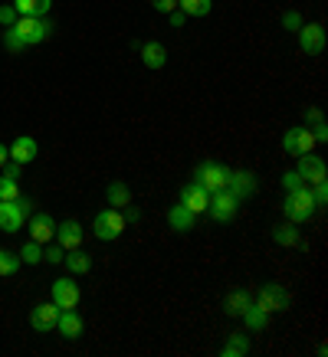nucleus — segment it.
<instances>
[{"label":"nucleus","instance_id":"13","mask_svg":"<svg viewBox=\"0 0 328 357\" xmlns=\"http://www.w3.org/2000/svg\"><path fill=\"white\" fill-rule=\"evenodd\" d=\"M53 305H59V308H76L79 305V285L73 279H56L53 282Z\"/></svg>","mask_w":328,"mask_h":357},{"label":"nucleus","instance_id":"42","mask_svg":"<svg viewBox=\"0 0 328 357\" xmlns=\"http://www.w3.org/2000/svg\"><path fill=\"white\" fill-rule=\"evenodd\" d=\"M121 210H125V213H121V217H125V223H135V220H138V217H142V213H138V210H135V206H121Z\"/></svg>","mask_w":328,"mask_h":357},{"label":"nucleus","instance_id":"39","mask_svg":"<svg viewBox=\"0 0 328 357\" xmlns=\"http://www.w3.org/2000/svg\"><path fill=\"white\" fill-rule=\"evenodd\" d=\"M312 135H315V144H325V141H328V128H325V121H315V128H312Z\"/></svg>","mask_w":328,"mask_h":357},{"label":"nucleus","instance_id":"22","mask_svg":"<svg viewBox=\"0 0 328 357\" xmlns=\"http://www.w3.org/2000/svg\"><path fill=\"white\" fill-rule=\"evenodd\" d=\"M50 7H53V0H13L17 17H46Z\"/></svg>","mask_w":328,"mask_h":357},{"label":"nucleus","instance_id":"44","mask_svg":"<svg viewBox=\"0 0 328 357\" xmlns=\"http://www.w3.org/2000/svg\"><path fill=\"white\" fill-rule=\"evenodd\" d=\"M306 121H312V125H315V121H322V112H315V109H308V112H306Z\"/></svg>","mask_w":328,"mask_h":357},{"label":"nucleus","instance_id":"4","mask_svg":"<svg viewBox=\"0 0 328 357\" xmlns=\"http://www.w3.org/2000/svg\"><path fill=\"white\" fill-rule=\"evenodd\" d=\"M230 181V167H223L220 161H204L197 164V184L204 187L207 194H214V190H223Z\"/></svg>","mask_w":328,"mask_h":357},{"label":"nucleus","instance_id":"30","mask_svg":"<svg viewBox=\"0 0 328 357\" xmlns=\"http://www.w3.org/2000/svg\"><path fill=\"white\" fill-rule=\"evenodd\" d=\"M23 259H20V252H3L0 249V275H13V272H20Z\"/></svg>","mask_w":328,"mask_h":357},{"label":"nucleus","instance_id":"2","mask_svg":"<svg viewBox=\"0 0 328 357\" xmlns=\"http://www.w3.org/2000/svg\"><path fill=\"white\" fill-rule=\"evenodd\" d=\"M10 30L23 46H40L50 36V23L43 17H17V23H13Z\"/></svg>","mask_w":328,"mask_h":357},{"label":"nucleus","instance_id":"40","mask_svg":"<svg viewBox=\"0 0 328 357\" xmlns=\"http://www.w3.org/2000/svg\"><path fill=\"white\" fill-rule=\"evenodd\" d=\"M167 20H171V26H174V30H177V26H184L187 13H184V10H171V13H167Z\"/></svg>","mask_w":328,"mask_h":357},{"label":"nucleus","instance_id":"7","mask_svg":"<svg viewBox=\"0 0 328 357\" xmlns=\"http://www.w3.org/2000/svg\"><path fill=\"white\" fill-rule=\"evenodd\" d=\"M253 302L260 305V308H266L269 314H276V312H285V308H289V292H285L283 285H276V282H266Z\"/></svg>","mask_w":328,"mask_h":357},{"label":"nucleus","instance_id":"5","mask_svg":"<svg viewBox=\"0 0 328 357\" xmlns=\"http://www.w3.org/2000/svg\"><path fill=\"white\" fill-rule=\"evenodd\" d=\"M92 229H96V236L102 243H112V239H119L125 233V217H121L119 210H102L92 220Z\"/></svg>","mask_w":328,"mask_h":357},{"label":"nucleus","instance_id":"26","mask_svg":"<svg viewBox=\"0 0 328 357\" xmlns=\"http://www.w3.org/2000/svg\"><path fill=\"white\" fill-rule=\"evenodd\" d=\"M109 204L115 206V210H121V206H128L131 204V190L128 184H121V181H115V184H109Z\"/></svg>","mask_w":328,"mask_h":357},{"label":"nucleus","instance_id":"1","mask_svg":"<svg viewBox=\"0 0 328 357\" xmlns=\"http://www.w3.org/2000/svg\"><path fill=\"white\" fill-rule=\"evenodd\" d=\"M315 197H312V190H308L306 184L295 187V190H289L283 200V213L289 223H302V220H308L312 213H315Z\"/></svg>","mask_w":328,"mask_h":357},{"label":"nucleus","instance_id":"28","mask_svg":"<svg viewBox=\"0 0 328 357\" xmlns=\"http://www.w3.org/2000/svg\"><path fill=\"white\" fill-rule=\"evenodd\" d=\"M177 7H181L187 17H207L214 3H210V0H177Z\"/></svg>","mask_w":328,"mask_h":357},{"label":"nucleus","instance_id":"25","mask_svg":"<svg viewBox=\"0 0 328 357\" xmlns=\"http://www.w3.org/2000/svg\"><path fill=\"white\" fill-rule=\"evenodd\" d=\"M223 357H243L250 354V337L243 335V331H237V335L227 337V344H223V351H220Z\"/></svg>","mask_w":328,"mask_h":357},{"label":"nucleus","instance_id":"38","mask_svg":"<svg viewBox=\"0 0 328 357\" xmlns=\"http://www.w3.org/2000/svg\"><path fill=\"white\" fill-rule=\"evenodd\" d=\"M0 23H3V26H13V23H17V10H13V7H0Z\"/></svg>","mask_w":328,"mask_h":357},{"label":"nucleus","instance_id":"14","mask_svg":"<svg viewBox=\"0 0 328 357\" xmlns=\"http://www.w3.org/2000/svg\"><path fill=\"white\" fill-rule=\"evenodd\" d=\"M227 190L237 197V200H246V197L256 194V177H253L250 171H230Z\"/></svg>","mask_w":328,"mask_h":357},{"label":"nucleus","instance_id":"8","mask_svg":"<svg viewBox=\"0 0 328 357\" xmlns=\"http://www.w3.org/2000/svg\"><path fill=\"white\" fill-rule=\"evenodd\" d=\"M312 148H315V135H312V128H289L283 138V151L292 154V158H299V154H312Z\"/></svg>","mask_w":328,"mask_h":357},{"label":"nucleus","instance_id":"17","mask_svg":"<svg viewBox=\"0 0 328 357\" xmlns=\"http://www.w3.org/2000/svg\"><path fill=\"white\" fill-rule=\"evenodd\" d=\"M53 239L63 249H76L79 243H82V223H79V220H66V223H59V227H56V236Z\"/></svg>","mask_w":328,"mask_h":357},{"label":"nucleus","instance_id":"33","mask_svg":"<svg viewBox=\"0 0 328 357\" xmlns=\"http://www.w3.org/2000/svg\"><path fill=\"white\" fill-rule=\"evenodd\" d=\"M63 256H66V249L56 243V246H46V252H43V262H63Z\"/></svg>","mask_w":328,"mask_h":357},{"label":"nucleus","instance_id":"31","mask_svg":"<svg viewBox=\"0 0 328 357\" xmlns=\"http://www.w3.org/2000/svg\"><path fill=\"white\" fill-rule=\"evenodd\" d=\"M20 197V184L13 177H0V200H17Z\"/></svg>","mask_w":328,"mask_h":357},{"label":"nucleus","instance_id":"3","mask_svg":"<svg viewBox=\"0 0 328 357\" xmlns=\"http://www.w3.org/2000/svg\"><path fill=\"white\" fill-rule=\"evenodd\" d=\"M27 217H30V200H27V197L0 200V229H3V233H20Z\"/></svg>","mask_w":328,"mask_h":357},{"label":"nucleus","instance_id":"37","mask_svg":"<svg viewBox=\"0 0 328 357\" xmlns=\"http://www.w3.org/2000/svg\"><path fill=\"white\" fill-rule=\"evenodd\" d=\"M283 23H285V30H299V26H302V17H299L295 10H289L283 17Z\"/></svg>","mask_w":328,"mask_h":357},{"label":"nucleus","instance_id":"32","mask_svg":"<svg viewBox=\"0 0 328 357\" xmlns=\"http://www.w3.org/2000/svg\"><path fill=\"white\" fill-rule=\"evenodd\" d=\"M295 187H302V177H299L295 171H285L283 174V190L289 194V190H295Z\"/></svg>","mask_w":328,"mask_h":357},{"label":"nucleus","instance_id":"16","mask_svg":"<svg viewBox=\"0 0 328 357\" xmlns=\"http://www.w3.org/2000/svg\"><path fill=\"white\" fill-rule=\"evenodd\" d=\"M56 236V223L50 213H33L30 217V239H36V243H50V239Z\"/></svg>","mask_w":328,"mask_h":357},{"label":"nucleus","instance_id":"21","mask_svg":"<svg viewBox=\"0 0 328 357\" xmlns=\"http://www.w3.org/2000/svg\"><path fill=\"white\" fill-rule=\"evenodd\" d=\"M63 266L69 272H73V275H86L89 269H92V259H89L86 252H82V249H66V256H63Z\"/></svg>","mask_w":328,"mask_h":357},{"label":"nucleus","instance_id":"6","mask_svg":"<svg viewBox=\"0 0 328 357\" xmlns=\"http://www.w3.org/2000/svg\"><path fill=\"white\" fill-rule=\"evenodd\" d=\"M237 206H240V200H237V197L223 187V190H214V194H210L207 213L217 220V223H230V220L237 217Z\"/></svg>","mask_w":328,"mask_h":357},{"label":"nucleus","instance_id":"36","mask_svg":"<svg viewBox=\"0 0 328 357\" xmlns=\"http://www.w3.org/2000/svg\"><path fill=\"white\" fill-rule=\"evenodd\" d=\"M151 7L158 13H171V10H177V0H151Z\"/></svg>","mask_w":328,"mask_h":357},{"label":"nucleus","instance_id":"10","mask_svg":"<svg viewBox=\"0 0 328 357\" xmlns=\"http://www.w3.org/2000/svg\"><path fill=\"white\" fill-rule=\"evenodd\" d=\"M295 174L302 177V184H322L328 177V167L322 158H312V154H299V167Z\"/></svg>","mask_w":328,"mask_h":357},{"label":"nucleus","instance_id":"15","mask_svg":"<svg viewBox=\"0 0 328 357\" xmlns=\"http://www.w3.org/2000/svg\"><path fill=\"white\" fill-rule=\"evenodd\" d=\"M82 314H76V308H66V312H59V321H56V331L66 337V341H76L79 335H82Z\"/></svg>","mask_w":328,"mask_h":357},{"label":"nucleus","instance_id":"34","mask_svg":"<svg viewBox=\"0 0 328 357\" xmlns=\"http://www.w3.org/2000/svg\"><path fill=\"white\" fill-rule=\"evenodd\" d=\"M315 190H312V197H315V206H325L328 204V184L322 181V184H312Z\"/></svg>","mask_w":328,"mask_h":357},{"label":"nucleus","instance_id":"18","mask_svg":"<svg viewBox=\"0 0 328 357\" xmlns=\"http://www.w3.org/2000/svg\"><path fill=\"white\" fill-rule=\"evenodd\" d=\"M36 154H40V148H36V141L27 138V135L10 144V161H17L20 167L23 164H30V161H36Z\"/></svg>","mask_w":328,"mask_h":357},{"label":"nucleus","instance_id":"11","mask_svg":"<svg viewBox=\"0 0 328 357\" xmlns=\"http://www.w3.org/2000/svg\"><path fill=\"white\" fill-rule=\"evenodd\" d=\"M59 312H63V308H59V305H53V302L36 305V308L30 312V325L36 328V331H43V335H46V331H53V328H56Z\"/></svg>","mask_w":328,"mask_h":357},{"label":"nucleus","instance_id":"23","mask_svg":"<svg viewBox=\"0 0 328 357\" xmlns=\"http://www.w3.org/2000/svg\"><path fill=\"white\" fill-rule=\"evenodd\" d=\"M142 63L148 66V69H164V63H167V50H164L161 43H144L142 46Z\"/></svg>","mask_w":328,"mask_h":357},{"label":"nucleus","instance_id":"43","mask_svg":"<svg viewBox=\"0 0 328 357\" xmlns=\"http://www.w3.org/2000/svg\"><path fill=\"white\" fill-rule=\"evenodd\" d=\"M7 161H10V148H7V144H0V167H3Z\"/></svg>","mask_w":328,"mask_h":357},{"label":"nucleus","instance_id":"41","mask_svg":"<svg viewBox=\"0 0 328 357\" xmlns=\"http://www.w3.org/2000/svg\"><path fill=\"white\" fill-rule=\"evenodd\" d=\"M3 177H13V181H17V177H20V164L7 161V164H3Z\"/></svg>","mask_w":328,"mask_h":357},{"label":"nucleus","instance_id":"12","mask_svg":"<svg viewBox=\"0 0 328 357\" xmlns=\"http://www.w3.org/2000/svg\"><path fill=\"white\" fill-rule=\"evenodd\" d=\"M177 204H184L187 210H191V213H204V210H207V204H210V194L207 190H204V187L197 184H187V187H181V200H177Z\"/></svg>","mask_w":328,"mask_h":357},{"label":"nucleus","instance_id":"24","mask_svg":"<svg viewBox=\"0 0 328 357\" xmlns=\"http://www.w3.org/2000/svg\"><path fill=\"white\" fill-rule=\"evenodd\" d=\"M240 318L246 321V328H250V331H262V328L269 325V312H266V308H260L256 302H250V308H246Z\"/></svg>","mask_w":328,"mask_h":357},{"label":"nucleus","instance_id":"27","mask_svg":"<svg viewBox=\"0 0 328 357\" xmlns=\"http://www.w3.org/2000/svg\"><path fill=\"white\" fill-rule=\"evenodd\" d=\"M20 259L27 262V266H40V262H43V243H36V239L23 243V246H20Z\"/></svg>","mask_w":328,"mask_h":357},{"label":"nucleus","instance_id":"29","mask_svg":"<svg viewBox=\"0 0 328 357\" xmlns=\"http://www.w3.org/2000/svg\"><path fill=\"white\" fill-rule=\"evenodd\" d=\"M273 239L279 243V246H302V239H299V229L295 227H276Z\"/></svg>","mask_w":328,"mask_h":357},{"label":"nucleus","instance_id":"35","mask_svg":"<svg viewBox=\"0 0 328 357\" xmlns=\"http://www.w3.org/2000/svg\"><path fill=\"white\" fill-rule=\"evenodd\" d=\"M3 46H7L10 53H20V50H23V43H20V40H17V36H13V30H10V26H7V33H3Z\"/></svg>","mask_w":328,"mask_h":357},{"label":"nucleus","instance_id":"9","mask_svg":"<svg viewBox=\"0 0 328 357\" xmlns=\"http://www.w3.org/2000/svg\"><path fill=\"white\" fill-rule=\"evenodd\" d=\"M299 46H302V53L318 56L325 50V26L322 23H302L299 26Z\"/></svg>","mask_w":328,"mask_h":357},{"label":"nucleus","instance_id":"20","mask_svg":"<svg viewBox=\"0 0 328 357\" xmlns=\"http://www.w3.org/2000/svg\"><path fill=\"white\" fill-rule=\"evenodd\" d=\"M250 302H253V295L246 292V289H233V292L223 298V308H227L230 318H240V314L250 308Z\"/></svg>","mask_w":328,"mask_h":357},{"label":"nucleus","instance_id":"19","mask_svg":"<svg viewBox=\"0 0 328 357\" xmlns=\"http://www.w3.org/2000/svg\"><path fill=\"white\" fill-rule=\"evenodd\" d=\"M194 213L187 210L184 204H174L171 210H167V227L177 229V233H187V229H194Z\"/></svg>","mask_w":328,"mask_h":357}]
</instances>
